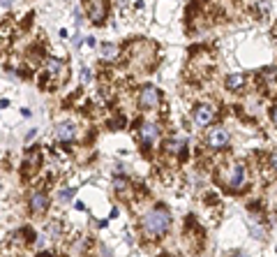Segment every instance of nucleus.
Instances as JSON below:
<instances>
[{
	"instance_id": "13",
	"label": "nucleus",
	"mask_w": 277,
	"mask_h": 257,
	"mask_svg": "<svg viewBox=\"0 0 277 257\" xmlns=\"http://www.w3.org/2000/svg\"><path fill=\"white\" fill-rule=\"evenodd\" d=\"M182 146H185V142H182V139H169V142L164 144V151L166 153H180Z\"/></svg>"
},
{
	"instance_id": "11",
	"label": "nucleus",
	"mask_w": 277,
	"mask_h": 257,
	"mask_svg": "<svg viewBox=\"0 0 277 257\" xmlns=\"http://www.w3.org/2000/svg\"><path fill=\"white\" fill-rule=\"evenodd\" d=\"M62 61H58V58H46V63H44V70H46V74L49 77H60L62 74Z\"/></svg>"
},
{
	"instance_id": "6",
	"label": "nucleus",
	"mask_w": 277,
	"mask_h": 257,
	"mask_svg": "<svg viewBox=\"0 0 277 257\" xmlns=\"http://www.w3.org/2000/svg\"><path fill=\"white\" fill-rule=\"evenodd\" d=\"M159 125L153 123V121H146V123H141L138 125V139H141V144L146 146V149H150L153 144L159 139Z\"/></svg>"
},
{
	"instance_id": "3",
	"label": "nucleus",
	"mask_w": 277,
	"mask_h": 257,
	"mask_svg": "<svg viewBox=\"0 0 277 257\" xmlns=\"http://www.w3.org/2000/svg\"><path fill=\"white\" fill-rule=\"evenodd\" d=\"M229 142H231V137L226 132V128H222V125H213L206 134L208 149H213V151H224L229 146Z\"/></svg>"
},
{
	"instance_id": "15",
	"label": "nucleus",
	"mask_w": 277,
	"mask_h": 257,
	"mask_svg": "<svg viewBox=\"0 0 277 257\" xmlns=\"http://www.w3.org/2000/svg\"><path fill=\"white\" fill-rule=\"evenodd\" d=\"M90 79H93L90 70H88V67H83V70H81V81H83V84H90Z\"/></svg>"
},
{
	"instance_id": "4",
	"label": "nucleus",
	"mask_w": 277,
	"mask_h": 257,
	"mask_svg": "<svg viewBox=\"0 0 277 257\" xmlns=\"http://www.w3.org/2000/svg\"><path fill=\"white\" fill-rule=\"evenodd\" d=\"M215 118H217L215 105H210V102H201V105L194 107V123H197V125L208 128V125H213Z\"/></svg>"
},
{
	"instance_id": "14",
	"label": "nucleus",
	"mask_w": 277,
	"mask_h": 257,
	"mask_svg": "<svg viewBox=\"0 0 277 257\" xmlns=\"http://www.w3.org/2000/svg\"><path fill=\"white\" fill-rule=\"evenodd\" d=\"M74 197V188H67V190H60V195H58V202L60 204H65V202H69Z\"/></svg>"
},
{
	"instance_id": "9",
	"label": "nucleus",
	"mask_w": 277,
	"mask_h": 257,
	"mask_svg": "<svg viewBox=\"0 0 277 257\" xmlns=\"http://www.w3.org/2000/svg\"><path fill=\"white\" fill-rule=\"evenodd\" d=\"M46 209H49V197H46V193H33V197H30V211L44 213Z\"/></svg>"
},
{
	"instance_id": "16",
	"label": "nucleus",
	"mask_w": 277,
	"mask_h": 257,
	"mask_svg": "<svg viewBox=\"0 0 277 257\" xmlns=\"http://www.w3.org/2000/svg\"><path fill=\"white\" fill-rule=\"evenodd\" d=\"M268 162H270V167H273V169H275V171H277V151H275V153H270Z\"/></svg>"
},
{
	"instance_id": "7",
	"label": "nucleus",
	"mask_w": 277,
	"mask_h": 257,
	"mask_svg": "<svg viewBox=\"0 0 277 257\" xmlns=\"http://www.w3.org/2000/svg\"><path fill=\"white\" fill-rule=\"evenodd\" d=\"M56 139L60 144H72L77 139V125L65 121V123H58L56 125Z\"/></svg>"
},
{
	"instance_id": "12",
	"label": "nucleus",
	"mask_w": 277,
	"mask_h": 257,
	"mask_svg": "<svg viewBox=\"0 0 277 257\" xmlns=\"http://www.w3.org/2000/svg\"><path fill=\"white\" fill-rule=\"evenodd\" d=\"M242 86H245V77H242V74L236 72V74H229V77H226V88L229 90H240Z\"/></svg>"
},
{
	"instance_id": "19",
	"label": "nucleus",
	"mask_w": 277,
	"mask_h": 257,
	"mask_svg": "<svg viewBox=\"0 0 277 257\" xmlns=\"http://www.w3.org/2000/svg\"><path fill=\"white\" fill-rule=\"evenodd\" d=\"M5 107H9V100H0V109H5Z\"/></svg>"
},
{
	"instance_id": "8",
	"label": "nucleus",
	"mask_w": 277,
	"mask_h": 257,
	"mask_svg": "<svg viewBox=\"0 0 277 257\" xmlns=\"http://www.w3.org/2000/svg\"><path fill=\"white\" fill-rule=\"evenodd\" d=\"M88 17H90L93 23H102L104 19H106V0H90Z\"/></svg>"
},
{
	"instance_id": "1",
	"label": "nucleus",
	"mask_w": 277,
	"mask_h": 257,
	"mask_svg": "<svg viewBox=\"0 0 277 257\" xmlns=\"http://www.w3.org/2000/svg\"><path fill=\"white\" fill-rule=\"evenodd\" d=\"M141 227L146 232V236H150V239L164 236L166 232H169V227H171V213H169V209H164V206H153V209L141 218Z\"/></svg>"
},
{
	"instance_id": "5",
	"label": "nucleus",
	"mask_w": 277,
	"mask_h": 257,
	"mask_svg": "<svg viewBox=\"0 0 277 257\" xmlns=\"http://www.w3.org/2000/svg\"><path fill=\"white\" fill-rule=\"evenodd\" d=\"M159 100H162V93H159V88H155V86H143L141 93H138V107L146 109V111L157 109Z\"/></svg>"
},
{
	"instance_id": "20",
	"label": "nucleus",
	"mask_w": 277,
	"mask_h": 257,
	"mask_svg": "<svg viewBox=\"0 0 277 257\" xmlns=\"http://www.w3.org/2000/svg\"><path fill=\"white\" fill-rule=\"evenodd\" d=\"M231 257H250V255H245V253H234Z\"/></svg>"
},
{
	"instance_id": "17",
	"label": "nucleus",
	"mask_w": 277,
	"mask_h": 257,
	"mask_svg": "<svg viewBox=\"0 0 277 257\" xmlns=\"http://www.w3.org/2000/svg\"><path fill=\"white\" fill-rule=\"evenodd\" d=\"M270 118H273V123L277 125V105L273 107V109H270Z\"/></svg>"
},
{
	"instance_id": "2",
	"label": "nucleus",
	"mask_w": 277,
	"mask_h": 257,
	"mask_svg": "<svg viewBox=\"0 0 277 257\" xmlns=\"http://www.w3.org/2000/svg\"><path fill=\"white\" fill-rule=\"evenodd\" d=\"M245 178H247V171H245V165L242 162H231L226 165L224 174H222V181L229 190H240L245 186Z\"/></svg>"
},
{
	"instance_id": "10",
	"label": "nucleus",
	"mask_w": 277,
	"mask_h": 257,
	"mask_svg": "<svg viewBox=\"0 0 277 257\" xmlns=\"http://www.w3.org/2000/svg\"><path fill=\"white\" fill-rule=\"evenodd\" d=\"M99 58H102L104 63H113L116 58H118V46L109 44V42H106V44H102V46H99Z\"/></svg>"
},
{
	"instance_id": "18",
	"label": "nucleus",
	"mask_w": 277,
	"mask_h": 257,
	"mask_svg": "<svg viewBox=\"0 0 277 257\" xmlns=\"http://www.w3.org/2000/svg\"><path fill=\"white\" fill-rule=\"evenodd\" d=\"M74 21H77V26H81V12L74 9Z\"/></svg>"
}]
</instances>
